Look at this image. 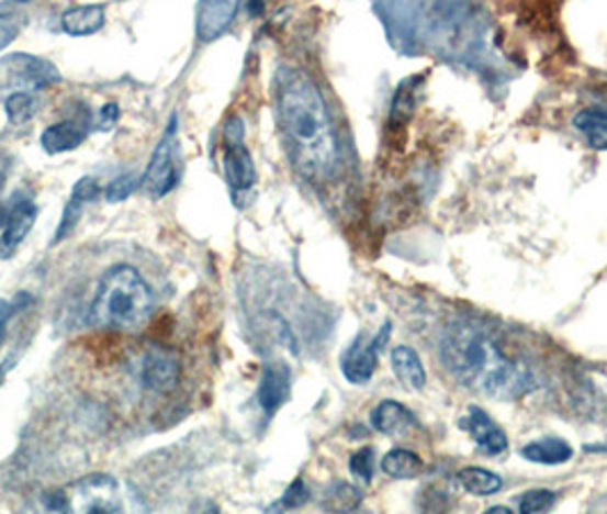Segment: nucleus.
Listing matches in <instances>:
<instances>
[{
    "label": "nucleus",
    "mask_w": 607,
    "mask_h": 514,
    "mask_svg": "<svg viewBox=\"0 0 607 514\" xmlns=\"http://www.w3.org/2000/svg\"><path fill=\"white\" fill-rule=\"evenodd\" d=\"M382 471L395 480H412L423 473V460L407 448H393L384 455Z\"/></svg>",
    "instance_id": "nucleus-21"
},
{
    "label": "nucleus",
    "mask_w": 607,
    "mask_h": 514,
    "mask_svg": "<svg viewBox=\"0 0 607 514\" xmlns=\"http://www.w3.org/2000/svg\"><path fill=\"white\" fill-rule=\"evenodd\" d=\"M224 177L234 192H245L256 183V167L245 147V126L240 118H228L224 124Z\"/></svg>",
    "instance_id": "nucleus-7"
},
{
    "label": "nucleus",
    "mask_w": 607,
    "mask_h": 514,
    "mask_svg": "<svg viewBox=\"0 0 607 514\" xmlns=\"http://www.w3.org/2000/svg\"><path fill=\"white\" fill-rule=\"evenodd\" d=\"M389 336H391V323H386L382 327V332L374 338H368L366 334H359L355 338L352 346L345 350V355L340 359V368H342V376L347 382L361 387L372 380L374 368H378L380 350L389 340Z\"/></svg>",
    "instance_id": "nucleus-8"
},
{
    "label": "nucleus",
    "mask_w": 607,
    "mask_h": 514,
    "mask_svg": "<svg viewBox=\"0 0 607 514\" xmlns=\"http://www.w3.org/2000/svg\"><path fill=\"white\" fill-rule=\"evenodd\" d=\"M5 112H8V120L12 126H21L25 122H31L35 118V99L33 94H12L5 99Z\"/></svg>",
    "instance_id": "nucleus-23"
},
{
    "label": "nucleus",
    "mask_w": 607,
    "mask_h": 514,
    "mask_svg": "<svg viewBox=\"0 0 607 514\" xmlns=\"http://www.w3.org/2000/svg\"><path fill=\"white\" fill-rule=\"evenodd\" d=\"M291 384L293 373L291 366L283 361H272L263 368V376H260L258 384V405L268 416H274L291 398Z\"/></svg>",
    "instance_id": "nucleus-11"
},
{
    "label": "nucleus",
    "mask_w": 607,
    "mask_h": 514,
    "mask_svg": "<svg viewBox=\"0 0 607 514\" xmlns=\"http://www.w3.org/2000/svg\"><path fill=\"white\" fill-rule=\"evenodd\" d=\"M520 452H524L528 462L543 465V467H560V465H566L573 457V448L560 437H543V439L530 442Z\"/></svg>",
    "instance_id": "nucleus-19"
},
{
    "label": "nucleus",
    "mask_w": 607,
    "mask_h": 514,
    "mask_svg": "<svg viewBox=\"0 0 607 514\" xmlns=\"http://www.w3.org/2000/svg\"><path fill=\"white\" fill-rule=\"evenodd\" d=\"M154 311V293L144 277L131 266L110 268L97 291L92 319L110 329H137L149 321Z\"/></svg>",
    "instance_id": "nucleus-3"
},
{
    "label": "nucleus",
    "mask_w": 607,
    "mask_h": 514,
    "mask_svg": "<svg viewBox=\"0 0 607 514\" xmlns=\"http://www.w3.org/2000/svg\"><path fill=\"white\" fill-rule=\"evenodd\" d=\"M457 480L473 496H494L503 490V478L482 467H467L457 473Z\"/></svg>",
    "instance_id": "nucleus-20"
},
{
    "label": "nucleus",
    "mask_w": 607,
    "mask_h": 514,
    "mask_svg": "<svg viewBox=\"0 0 607 514\" xmlns=\"http://www.w3.org/2000/svg\"><path fill=\"white\" fill-rule=\"evenodd\" d=\"M120 105H114V103H110V105H103L101 108V114H99V128L101 131H110L114 124H117L120 122Z\"/></svg>",
    "instance_id": "nucleus-30"
},
{
    "label": "nucleus",
    "mask_w": 607,
    "mask_h": 514,
    "mask_svg": "<svg viewBox=\"0 0 607 514\" xmlns=\"http://www.w3.org/2000/svg\"><path fill=\"white\" fill-rule=\"evenodd\" d=\"M101 194L99 190V183L90 177H85L80 179L74 190H71V197H69V202L63 211V220H60V226H57V232H55V241L53 243H63L65 238L71 236V232L76 228V224L80 222L85 209L90 206L92 202H97Z\"/></svg>",
    "instance_id": "nucleus-13"
},
{
    "label": "nucleus",
    "mask_w": 607,
    "mask_h": 514,
    "mask_svg": "<svg viewBox=\"0 0 607 514\" xmlns=\"http://www.w3.org/2000/svg\"><path fill=\"white\" fill-rule=\"evenodd\" d=\"M5 340V321H0V346H3Z\"/></svg>",
    "instance_id": "nucleus-34"
},
{
    "label": "nucleus",
    "mask_w": 607,
    "mask_h": 514,
    "mask_svg": "<svg viewBox=\"0 0 607 514\" xmlns=\"http://www.w3.org/2000/svg\"><path fill=\"white\" fill-rule=\"evenodd\" d=\"M467 427V433H471V437L475 439V444L480 446L482 452L486 455H503L509 446L507 435L503 433V427H498L484 410L480 407H471L469 416L461 423Z\"/></svg>",
    "instance_id": "nucleus-14"
},
{
    "label": "nucleus",
    "mask_w": 607,
    "mask_h": 514,
    "mask_svg": "<svg viewBox=\"0 0 607 514\" xmlns=\"http://www.w3.org/2000/svg\"><path fill=\"white\" fill-rule=\"evenodd\" d=\"M573 126L585 135L589 147L605 152L607 149V112L603 110H581L573 118Z\"/></svg>",
    "instance_id": "nucleus-22"
},
{
    "label": "nucleus",
    "mask_w": 607,
    "mask_h": 514,
    "mask_svg": "<svg viewBox=\"0 0 607 514\" xmlns=\"http://www.w3.org/2000/svg\"><path fill=\"white\" fill-rule=\"evenodd\" d=\"M266 3H268V0H249V14L260 16L266 10Z\"/></svg>",
    "instance_id": "nucleus-33"
},
{
    "label": "nucleus",
    "mask_w": 607,
    "mask_h": 514,
    "mask_svg": "<svg viewBox=\"0 0 607 514\" xmlns=\"http://www.w3.org/2000/svg\"><path fill=\"white\" fill-rule=\"evenodd\" d=\"M391 364H393V373L397 376V380L412 389V391H423L427 384V373L425 366L418 357V353L409 346H397L391 353Z\"/></svg>",
    "instance_id": "nucleus-16"
},
{
    "label": "nucleus",
    "mask_w": 607,
    "mask_h": 514,
    "mask_svg": "<svg viewBox=\"0 0 607 514\" xmlns=\"http://www.w3.org/2000/svg\"><path fill=\"white\" fill-rule=\"evenodd\" d=\"M359 503H361V494L355 488H350V484H345V482H338L336 488L325 499V507L334 510V512L357 510Z\"/></svg>",
    "instance_id": "nucleus-24"
},
{
    "label": "nucleus",
    "mask_w": 607,
    "mask_h": 514,
    "mask_svg": "<svg viewBox=\"0 0 607 514\" xmlns=\"http://www.w3.org/2000/svg\"><path fill=\"white\" fill-rule=\"evenodd\" d=\"M370 423L374 431L382 435H400L407 433L412 425H416V418L407 407L400 405L397 400H384V403L372 410Z\"/></svg>",
    "instance_id": "nucleus-15"
},
{
    "label": "nucleus",
    "mask_w": 607,
    "mask_h": 514,
    "mask_svg": "<svg viewBox=\"0 0 607 514\" xmlns=\"http://www.w3.org/2000/svg\"><path fill=\"white\" fill-rule=\"evenodd\" d=\"M16 311H19L16 302L0 300V321H5V323H8V319H10V316H14V313H16Z\"/></svg>",
    "instance_id": "nucleus-32"
},
{
    "label": "nucleus",
    "mask_w": 607,
    "mask_h": 514,
    "mask_svg": "<svg viewBox=\"0 0 607 514\" xmlns=\"http://www.w3.org/2000/svg\"><path fill=\"white\" fill-rule=\"evenodd\" d=\"M142 183H139V179H135V177H120V179H114L108 188H105V192H103V197H105V202H110V204H120V202H126V199L139 188Z\"/></svg>",
    "instance_id": "nucleus-25"
},
{
    "label": "nucleus",
    "mask_w": 607,
    "mask_h": 514,
    "mask_svg": "<svg viewBox=\"0 0 607 514\" xmlns=\"http://www.w3.org/2000/svg\"><path fill=\"white\" fill-rule=\"evenodd\" d=\"M555 503V494L548 492V490H532V492H526L524 496L518 499V510L524 514H530V512H546L548 507H553Z\"/></svg>",
    "instance_id": "nucleus-26"
},
{
    "label": "nucleus",
    "mask_w": 607,
    "mask_h": 514,
    "mask_svg": "<svg viewBox=\"0 0 607 514\" xmlns=\"http://www.w3.org/2000/svg\"><path fill=\"white\" fill-rule=\"evenodd\" d=\"M240 0H199L196 5V40L211 44L220 40L236 21Z\"/></svg>",
    "instance_id": "nucleus-10"
},
{
    "label": "nucleus",
    "mask_w": 607,
    "mask_h": 514,
    "mask_svg": "<svg viewBox=\"0 0 607 514\" xmlns=\"http://www.w3.org/2000/svg\"><path fill=\"white\" fill-rule=\"evenodd\" d=\"M350 471L363 482L372 480V448H361L350 457Z\"/></svg>",
    "instance_id": "nucleus-28"
},
{
    "label": "nucleus",
    "mask_w": 607,
    "mask_h": 514,
    "mask_svg": "<svg viewBox=\"0 0 607 514\" xmlns=\"http://www.w3.org/2000/svg\"><path fill=\"white\" fill-rule=\"evenodd\" d=\"M181 165H179V137H177V118L171 120L160 145L156 147L147 171L139 179V188L147 190L151 197H165L179 186Z\"/></svg>",
    "instance_id": "nucleus-6"
},
{
    "label": "nucleus",
    "mask_w": 607,
    "mask_h": 514,
    "mask_svg": "<svg viewBox=\"0 0 607 514\" xmlns=\"http://www.w3.org/2000/svg\"><path fill=\"white\" fill-rule=\"evenodd\" d=\"M60 82L57 67L40 55L12 53L0 57V101L12 94H31Z\"/></svg>",
    "instance_id": "nucleus-4"
},
{
    "label": "nucleus",
    "mask_w": 607,
    "mask_h": 514,
    "mask_svg": "<svg viewBox=\"0 0 607 514\" xmlns=\"http://www.w3.org/2000/svg\"><path fill=\"white\" fill-rule=\"evenodd\" d=\"M67 496H69V507L74 512L120 514L128 507L120 480L105 473H92L80 478L67 490Z\"/></svg>",
    "instance_id": "nucleus-5"
},
{
    "label": "nucleus",
    "mask_w": 607,
    "mask_h": 514,
    "mask_svg": "<svg viewBox=\"0 0 607 514\" xmlns=\"http://www.w3.org/2000/svg\"><path fill=\"white\" fill-rule=\"evenodd\" d=\"M5 370H8V361L3 364V368H0V382H3V378H5Z\"/></svg>",
    "instance_id": "nucleus-35"
},
{
    "label": "nucleus",
    "mask_w": 607,
    "mask_h": 514,
    "mask_svg": "<svg viewBox=\"0 0 607 514\" xmlns=\"http://www.w3.org/2000/svg\"><path fill=\"white\" fill-rule=\"evenodd\" d=\"M105 25V8L103 5H80L71 8L63 14V31L71 37H87L99 33Z\"/></svg>",
    "instance_id": "nucleus-18"
},
{
    "label": "nucleus",
    "mask_w": 607,
    "mask_h": 514,
    "mask_svg": "<svg viewBox=\"0 0 607 514\" xmlns=\"http://www.w3.org/2000/svg\"><path fill=\"white\" fill-rule=\"evenodd\" d=\"M37 222V206L31 199H16L10 206H0V259L8 261L16 254L25 236L31 234V228Z\"/></svg>",
    "instance_id": "nucleus-9"
},
{
    "label": "nucleus",
    "mask_w": 607,
    "mask_h": 514,
    "mask_svg": "<svg viewBox=\"0 0 607 514\" xmlns=\"http://www.w3.org/2000/svg\"><path fill=\"white\" fill-rule=\"evenodd\" d=\"M142 387L154 393H169L181 380V364L171 353L149 350L142 361Z\"/></svg>",
    "instance_id": "nucleus-12"
},
{
    "label": "nucleus",
    "mask_w": 607,
    "mask_h": 514,
    "mask_svg": "<svg viewBox=\"0 0 607 514\" xmlns=\"http://www.w3.org/2000/svg\"><path fill=\"white\" fill-rule=\"evenodd\" d=\"M16 3H31V0H16Z\"/></svg>",
    "instance_id": "nucleus-36"
},
{
    "label": "nucleus",
    "mask_w": 607,
    "mask_h": 514,
    "mask_svg": "<svg viewBox=\"0 0 607 514\" xmlns=\"http://www.w3.org/2000/svg\"><path fill=\"white\" fill-rule=\"evenodd\" d=\"M311 499V492L306 488V482L302 478H297L291 488H288V492L283 494V499L279 501L277 507H283V510H295V507H302L306 505Z\"/></svg>",
    "instance_id": "nucleus-27"
},
{
    "label": "nucleus",
    "mask_w": 607,
    "mask_h": 514,
    "mask_svg": "<svg viewBox=\"0 0 607 514\" xmlns=\"http://www.w3.org/2000/svg\"><path fill=\"white\" fill-rule=\"evenodd\" d=\"M441 359L461 384L488 398L518 400L535 389L530 366L509 355L498 336L475 321H457L446 329Z\"/></svg>",
    "instance_id": "nucleus-2"
},
{
    "label": "nucleus",
    "mask_w": 607,
    "mask_h": 514,
    "mask_svg": "<svg viewBox=\"0 0 607 514\" xmlns=\"http://www.w3.org/2000/svg\"><path fill=\"white\" fill-rule=\"evenodd\" d=\"M274 108L291 163L308 181H325L338 165V139L323 92L300 69H279Z\"/></svg>",
    "instance_id": "nucleus-1"
},
{
    "label": "nucleus",
    "mask_w": 607,
    "mask_h": 514,
    "mask_svg": "<svg viewBox=\"0 0 607 514\" xmlns=\"http://www.w3.org/2000/svg\"><path fill=\"white\" fill-rule=\"evenodd\" d=\"M44 507L50 512H67L69 507V496L67 492H50L44 496Z\"/></svg>",
    "instance_id": "nucleus-31"
},
{
    "label": "nucleus",
    "mask_w": 607,
    "mask_h": 514,
    "mask_svg": "<svg viewBox=\"0 0 607 514\" xmlns=\"http://www.w3.org/2000/svg\"><path fill=\"white\" fill-rule=\"evenodd\" d=\"M21 33V21L16 16L0 14V51L8 48Z\"/></svg>",
    "instance_id": "nucleus-29"
},
{
    "label": "nucleus",
    "mask_w": 607,
    "mask_h": 514,
    "mask_svg": "<svg viewBox=\"0 0 607 514\" xmlns=\"http://www.w3.org/2000/svg\"><path fill=\"white\" fill-rule=\"evenodd\" d=\"M87 139V128L80 122H60L53 124L42 133V147L46 154H65L78 149Z\"/></svg>",
    "instance_id": "nucleus-17"
}]
</instances>
